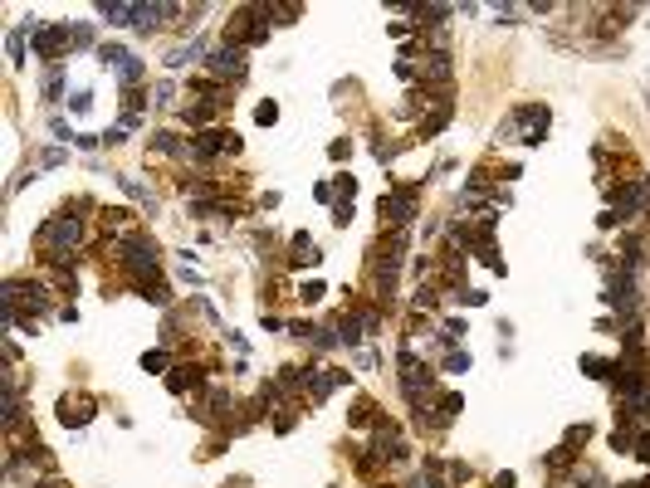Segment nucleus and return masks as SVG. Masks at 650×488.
Segmentation results:
<instances>
[{
    "mask_svg": "<svg viewBox=\"0 0 650 488\" xmlns=\"http://www.w3.org/2000/svg\"><path fill=\"white\" fill-rule=\"evenodd\" d=\"M636 454H641V459H650V430L641 435V440H636Z\"/></svg>",
    "mask_w": 650,
    "mask_h": 488,
    "instance_id": "10",
    "label": "nucleus"
},
{
    "mask_svg": "<svg viewBox=\"0 0 650 488\" xmlns=\"http://www.w3.org/2000/svg\"><path fill=\"white\" fill-rule=\"evenodd\" d=\"M191 152H196V157H216V152H240V137H235V132H201V137L191 142Z\"/></svg>",
    "mask_w": 650,
    "mask_h": 488,
    "instance_id": "1",
    "label": "nucleus"
},
{
    "mask_svg": "<svg viewBox=\"0 0 650 488\" xmlns=\"http://www.w3.org/2000/svg\"><path fill=\"white\" fill-rule=\"evenodd\" d=\"M411 210H416V195L406 191V195H386L382 200V215L386 220H411Z\"/></svg>",
    "mask_w": 650,
    "mask_h": 488,
    "instance_id": "6",
    "label": "nucleus"
},
{
    "mask_svg": "<svg viewBox=\"0 0 650 488\" xmlns=\"http://www.w3.org/2000/svg\"><path fill=\"white\" fill-rule=\"evenodd\" d=\"M44 239H49L54 249H74V244H79V225H69V220H49Z\"/></svg>",
    "mask_w": 650,
    "mask_h": 488,
    "instance_id": "5",
    "label": "nucleus"
},
{
    "mask_svg": "<svg viewBox=\"0 0 650 488\" xmlns=\"http://www.w3.org/2000/svg\"><path fill=\"white\" fill-rule=\"evenodd\" d=\"M69 34H74V44H79V49H89V44H93V34H89L84 25H79V29H69Z\"/></svg>",
    "mask_w": 650,
    "mask_h": 488,
    "instance_id": "9",
    "label": "nucleus"
},
{
    "mask_svg": "<svg viewBox=\"0 0 650 488\" xmlns=\"http://www.w3.org/2000/svg\"><path fill=\"white\" fill-rule=\"evenodd\" d=\"M142 367H147V371H162V367H167V352H147Z\"/></svg>",
    "mask_w": 650,
    "mask_h": 488,
    "instance_id": "8",
    "label": "nucleus"
},
{
    "mask_svg": "<svg viewBox=\"0 0 650 488\" xmlns=\"http://www.w3.org/2000/svg\"><path fill=\"white\" fill-rule=\"evenodd\" d=\"M103 59L117 69V79H122V84H137V79H142V64H137L132 54H122V49H112V44H108V49H103Z\"/></svg>",
    "mask_w": 650,
    "mask_h": 488,
    "instance_id": "4",
    "label": "nucleus"
},
{
    "mask_svg": "<svg viewBox=\"0 0 650 488\" xmlns=\"http://www.w3.org/2000/svg\"><path fill=\"white\" fill-rule=\"evenodd\" d=\"M64 44H74V34H64V25H39L34 29V49L39 54H59Z\"/></svg>",
    "mask_w": 650,
    "mask_h": 488,
    "instance_id": "3",
    "label": "nucleus"
},
{
    "mask_svg": "<svg viewBox=\"0 0 650 488\" xmlns=\"http://www.w3.org/2000/svg\"><path fill=\"white\" fill-rule=\"evenodd\" d=\"M211 74H220V79H245V54L240 49H220V54H211Z\"/></svg>",
    "mask_w": 650,
    "mask_h": 488,
    "instance_id": "2",
    "label": "nucleus"
},
{
    "mask_svg": "<svg viewBox=\"0 0 650 488\" xmlns=\"http://www.w3.org/2000/svg\"><path fill=\"white\" fill-rule=\"evenodd\" d=\"M186 117H191V122H201V127H206V122H211V117H216V107H211V103H196V107H186Z\"/></svg>",
    "mask_w": 650,
    "mask_h": 488,
    "instance_id": "7",
    "label": "nucleus"
}]
</instances>
